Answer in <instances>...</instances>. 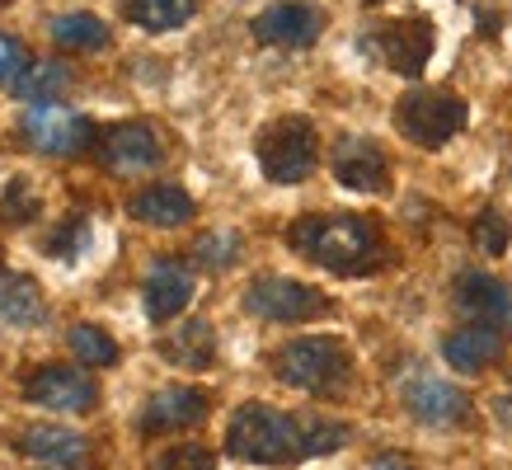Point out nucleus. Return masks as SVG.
Listing matches in <instances>:
<instances>
[{
    "instance_id": "nucleus-13",
    "label": "nucleus",
    "mask_w": 512,
    "mask_h": 470,
    "mask_svg": "<svg viewBox=\"0 0 512 470\" xmlns=\"http://www.w3.org/2000/svg\"><path fill=\"white\" fill-rule=\"evenodd\" d=\"M207 419V395L193 391V386H165L156 391L137 414V428L146 438L156 433H179V428H193V423Z\"/></svg>"
},
{
    "instance_id": "nucleus-15",
    "label": "nucleus",
    "mask_w": 512,
    "mask_h": 470,
    "mask_svg": "<svg viewBox=\"0 0 512 470\" xmlns=\"http://www.w3.org/2000/svg\"><path fill=\"white\" fill-rule=\"evenodd\" d=\"M404 405H409V414L419 423H437V428L461 423L470 414L466 391H456L451 381H437V376H414L404 386Z\"/></svg>"
},
{
    "instance_id": "nucleus-19",
    "label": "nucleus",
    "mask_w": 512,
    "mask_h": 470,
    "mask_svg": "<svg viewBox=\"0 0 512 470\" xmlns=\"http://www.w3.org/2000/svg\"><path fill=\"white\" fill-rule=\"evenodd\" d=\"M160 358L170 362V367H184V372H202V367H212V358H217V334H212L207 320H188V325L170 329L160 339Z\"/></svg>"
},
{
    "instance_id": "nucleus-26",
    "label": "nucleus",
    "mask_w": 512,
    "mask_h": 470,
    "mask_svg": "<svg viewBox=\"0 0 512 470\" xmlns=\"http://www.w3.org/2000/svg\"><path fill=\"white\" fill-rule=\"evenodd\" d=\"M240 231H207L193 245V259H198L202 268H212V273H221V268H231L235 259H240Z\"/></svg>"
},
{
    "instance_id": "nucleus-23",
    "label": "nucleus",
    "mask_w": 512,
    "mask_h": 470,
    "mask_svg": "<svg viewBox=\"0 0 512 470\" xmlns=\"http://www.w3.org/2000/svg\"><path fill=\"white\" fill-rule=\"evenodd\" d=\"M198 15V0H127V19L146 33H170Z\"/></svg>"
},
{
    "instance_id": "nucleus-11",
    "label": "nucleus",
    "mask_w": 512,
    "mask_h": 470,
    "mask_svg": "<svg viewBox=\"0 0 512 470\" xmlns=\"http://www.w3.org/2000/svg\"><path fill=\"white\" fill-rule=\"evenodd\" d=\"M325 29V15L306 0H278L264 15H254V38L268 47H311Z\"/></svg>"
},
{
    "instance_id": "nucleus-34",
    "label": "nucleus",
    "mask_w": 512,
    "mask_h": 470,
    "mask_svg": "<svg viewBox=\"0 0 512 470\" xmlns=\"http://www.w3.org/2000/svg\"><path fill=\"white\" fill-rule=\"evenodd\" d=\"M0 5H10V0H0Z\"/></svg>"
},
{
    "instance_id": "nucleus-27",
    "label": "nucleus",
    "mask_w": 512,
    "mask_h": 470,
    "mask_svg": "<svg viewBox=\"0 0 512 470\" xmlns=\"http://www.w3.org/2000/svg\"><path fill=\"white\" fill-rule=\"evenodd\" d=\"M156 470H217V456L202 442H179V447L156 456Z\"/></svg>"
},
{
    "instance_id": "nucleus-32",
    "label": "nucleus",
    "mask_w": 512,
    "mask_h": 470,
    "mask_svg": "<svg viewBox=\"0 0 512 470\" xmlns=\"http://www.w3.org/2000/svg\"><path fill=\"white\" fill-rule=\"evenodd\" d=\"M372 470H414V461H404V456H376Z\"/></svg>"
},
{
    "instance_id": "nucleus-17",
    "label": "nucleus",
    "mask_w": 512,
    "mask_h": 470,
    "mask_svg": "<svg viewBox=\"0 0 512 470\" xmlns=\"http://www.w3.org/2000/svg\"><path fill=\"white\" fill-rule=\"evenodd\" d=\"M193 301V273H188L179 259H160L151 273H146V315L165 325Z\"/></svg>"
},
{
    "instance_id": "nucleus-2",
    "label": "nucleus",
    "mask_w": 512,
    "mask_h": 470,
    "mask_svg": "<svg viewBox=\"0 0 512 470\" xmlns=\"http://www.w3.org/2000/svg\"><path fill=\"white\" fill-rule=\"evenodd\" d=\"M287 245H292L301 259L339 273V278H362L381 268L386 259V245L367 217H353V212H325V217H301L287 231Z\"/></svg>"
},
{
    "instance_id": "nucleus-31",
    "label": "nucleus",
    "mask_w": 512,
    "mask_h": 470,
    "mask_svg": "<svg viewBox=\"0 0 512 470\" xmlns=\"http://www.w3.org/2000/svg\"><path fill=\"white\" fill-rule=\"evenodd\" d=\"M24 66H29L24 43H19V38H10V33H0V85H15V80L24 76Z\"/></svg>"
},
{
    "instance_id": "nucleus-33",
    "label": "nucleus",
    "mask_w": 512,
    "mask_h": 470,
    "mask_svg": "<svg viewBox=\"0 0 512 470\" xmlns=\"http://www.w3.org/2000/svg\"><path fill=\"white\" fill-rule=\"evenodd\" d=\"M498 419H512V395L508 400H498Z\"/></svg>"
},
{
    "instance_id": "nucleus-24",
    "label": "nucleus",
    "mask_w": 512,
    "mask_h": 470,
    "mask_svg": "<svg viewBox=\"0 0 512 470\" xmlns=\"http://www.w3.org/2000/svg\"><path fill=\"white\" fill-rule=\"evenodd\" d=\"M52 43L66 52H99L109 47V24L94 15H57L52 19Z\"/></svg>"
},
{
    "instance_id": "nucleus-20",
    "label": "nucleus",
    "mask_w": 512,
    "mask_h": 470,
    "mask_svg": "<svg viewBox=\"0 0 512 470\" xmlns=\"http://www.w3.org/2000/svg\"><path fill=\"white\" fill-rule=\"evenodd\" d=\"M127 212H132L137 221H146V226L170 231V226H184V221L193 217V198H188L179 184H151L127 203Z\"/></svg>"
},
{
    "instance_id": "nucleus-22",
    "label": "nucleus",
    "mask_w": 512,
    "mask_h": 470,
    "mask_svg": "<svg viewBox=\"0 0 512 470\" xmlns=\"http://www.w3.org/2000/svg\"><path fill=\"white\" fill-rule=\"evenodd\" d=\"M19 99H29V104H57L66 90H71V66L66 62H29L24 66V76L10 85Z\"/></svg>"
},
{
    "instance_id": "nucleus-7",
    "label": "nucleus",
    "mask_w": 512,
    "mask_h": 470,
    "mask_svg": "<svg viewBox=\"0 0 512 470\" xmlns=\"http://www.w3.org/2000/svg\"><path fill=\"white\" fill-rule=\"evenodd\" d=\"M19 137L29 141L33 151H43V156H80V151H90L94 146V123L90 118H80V113L62 109V104H33L24 113V123H19Z\"/></svg>"
},
{
    "instance_id": "nucleus-6",
    "label": "nucleus",
    "mask_w": 512,
    "mask_h": 470,
    "mask_svg": "<svg viewBox=\"0 0 512 470\" xmlns=\"http://www.w3.org/2000/svg\"><path fill=\"white\" fill-rule=\"evenodd\" d=\"M245 311L259 315V320H273V325H306V320H320L329 315V301L296 278H282V273H268V278H254L245 292Z\"/></svg>"
},
{
    "instance_id": "nucleus-9",
    "label": "nucleus",
    "mask_w": 512,
    "mask_h": 470,
    "mask_svg": "<svg viewBox=\"0 0 512 470\" xmlns=\"http://www.w3.org/2000/svg\"><path fill=\"white\" fill-rule=\"evenodd\" d=\"M94 156L109 174H146L160 165L165 146H160V132L151 123H118L94 137Z\"/></svg>"
},
{
    "instance_id": "nucleus-25",
    "label": "nucleus",
    "mask_w": 512,
    "mask_h": 470,
    "mask_svg": "<svg viewBox=\"0 0 512 470\" xmlns=\"http://www.w3.org/2000/svg\"><path fill=\"white\" fill-rule=\"evenodd\" d=\"M66 344H71V353L80 358V367H113V362H118V344H113L99 325H71Z\"/></svg>"
},
{
    "instance_id": "nucleus-28",
    "label": "nucleus",
    "mask_w": 512,
    "mask_h": 470,
    "mask_svg": "<svg viewBox=\"0 0 512 470\" xmlns=\"http://www.w3.org/2000/svg\"><path fill=\"white\" fill-rule=\"evenodd\" d=\"M508 240H512V226L503 221V212H494V207H489V212H480V217H475V250H480V254H503V250H508Z\"/></svg>"
},
{
    "instance_id": "nucleus-18",
    "label": "nucleus",
    "mask_w": 512,
    "mask_h": 470,
    "mask_svg": "<svg viewBox=\"0 0 512 470\" xmlns=\"http://www.w3.org/2000/svg\"><path fill=\"white\" fill-rule=\"evenodd\" d=\"M498 353H503V329L484 325V320H470L466 329L447 334V344H442V358H447L456 372H466V376L484 372Z\"/></svg>"
},
{
    "instance_id": "nucleus-35",
    "label": "nucleus",
    "mask_w": 512,
    "mask_h": 470,
    "mask_svg": "<svg viewBox=\"0 0 512 470\" xmlns=\"http://www.w3.org/2000/svg\"><path fill=\"white\" fill-rule=\"evenodd\" d=\"M367 5H376V0H367Z\"/></svg>"
},
{
    "instance_id": "nucleus-29",
    "label": "nucleus",
    "mask_w": 512,
    "mask_h": 470,
    "mask_svg": "<svg viewBox=\"0 0 512 470\" xmlns=\"http://www.w3.org/2000/svg\"><path fill=\"white\" fill-rule=\"evenodd\" d=\"M0 217H5V221H33V217H38V193H33L29 179H15V184L5 188Z\"/></svg>"
},
{
    "instance_id": "nucleus-12",
    "label": "nucleus",
    "mask_w": 512,
    "mask_h": 470,
    "mask_svg": "<svg viewBox=\"0 0 512 470\" xmlns=\"http://www.w3.org/2000/svg\"><path fill=\"white\" fill-rule=\"evenodd\" d=\"M334 179L353 193H386L390 160L372 137H343L334 146Z\"/></svg>"
},
{
    "instance_id": "nucleus-4",
    "label": "nucleus",
    "mask_w": 512,
    "mask_h": 470,
    "mask_svg": "<svg viewBox=\"0 0 512 470\" xmlns=\"http://www.w3.org/2000/svg\"><path fill=\"white\" fill-rule=\"evenodd\" d=\"M470 109L461 94H447V90H414L400 99V109H395V127H400L404 137L423 146V151H437V146H447L461 127H466Z\"/></svg>"
},
{
    "instance_id": "nucleus-1",
    "label": "nucleus",
    "mask_w": 512,
    "mask_h": 470,
    "mask_svg": "<svg viewBox=\"0 0 512 470\" xmlns=\"http://www.w3.org/2000/svg\"><path fill=\"white\" fill-rule=\"evenodd\" d=\"M348 442V423L320 419V414H282V409L249 400L231 414L226 452L249 466H292L306 456H329Z\"/></svg>"
},
{
    "instance_id": "nucleus-5",
    "label": "nucleus",
    "mask_w": 512,
    "mask_h": 470,
    "mask_svg": "<svg viewBox=\"0 0 512 470\" xmlns=\"http://www.w3.org/2000/svg\"><path fill=\"white\" fill-rule=\"evenodd\" d=\"M315 123L311 118H278L259 132V170L273 184H301L315 170Z\"/></svg>"
},
{
    "instance_id": "nucleus-14",
    "label": "nucleus",
    "mask_w": 512,
    "mask_h": 470,
    "mask_svg": "<svg viewBox=\"0 0 512 470\" xmlns=\"http://www.w3.org/2000/svg\"><path fill=\"white\" fill-rule=\"evenodd\" d=\"M19 452L38 461V466H52V470H71L90 456V442L80 438L76 428H62V423H33L19 433Z\"/></svg>"
},
{
    "instance_id": "nucleus-8",
    "label": "nucleus",
    "mask_w": 512,
    "mask_h": 470,
    "mask_svg": "<svg viewBox=\"0 0 512 470\" xmlns=\"http://www.w3.org/2000/svg\"><path fill=\"white\" fill-rule=\"evenodd\" d=\"M24 400L52 409V414H90L99 405V386H94V376L85 367L47 362V367L24 376Z\"/></svg>"
},
{
    "instance_id": "nucleus-21",
    "label": "nucleus",
    "mask_w": 512,
    "mask_h": 470,
    "mask_svg": "<svg viewBox=\"0 0 512 470\" xmlns=\"http://www.w3.org/2000/svg\"><path fill=\"white\" fill-rule=\"evenodd\" d=\"M43 315H47V306H43L38 282H33L29 273H10V268H0V325L29 329V325H38Z\"/></svg>"
},
{
    "instance_id": "nucleus-16",
    "label": "nucleus",
    "mask_w": 512,
    "mask_h": 470,
    "mask_svg": "<svg viewBox=\"0 0 512 470\" xmlns=\"http://www.w3.org/2000/svg\"><path fill=\"white\" fill-rule=\"evenodd\" d=\"M456 306L470 320H484V325H512V287L503 278H489V273L456 278Z\"/></svg>"
},
{
    "instance_id": "nucleus-3",
    "label": "nucleus",
    "mask_w": 512,
    "mask_h": 470,
    "mask_svg": "<svg viewBox=\"0 0 512 470\" xmlns=\"http://www.w3.org/2000/svg\"><path fill=\"white\" fill-rule=\"evenodd\" d=\"M273 376L292 391L306 395H334L353 376V353L343 339L311 334V339H292L273 353Z\"/></svg>"
},
{
    "instance_id": "nucleus-10",
    "label": "nucleus",
    "mask_w": 512,
    "mask_h": 470,
    "mask_svg": "<svg viewBox=\"0 0 512 470\" xmlns=\"http://www.w3.org/2000/svg\"><path fill=\"white\" fill-rule=\"evenodd\" d=\"M376 57L400 71V76H419L428 57H433V24L428 19H395V24H381L372 33Z\"/></svg>"
},
{
    "instance_id": "nucleus-30",
    "label": "nucleus",
    "mask_w": 512,
    "mask_h": 470,
    "mask_svg": "<svg viewBox=\"0 0 512 470\" xmlns=\"http://www.w3.org/2000/svg\"><path fill=\"white\" fill-rule=\"evenodd\" d=\"M80 245H85V217H66L57 231L47 235V250L57 254V259H71V254H80Z\"/></svg>"
}]
</instances>
